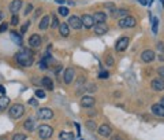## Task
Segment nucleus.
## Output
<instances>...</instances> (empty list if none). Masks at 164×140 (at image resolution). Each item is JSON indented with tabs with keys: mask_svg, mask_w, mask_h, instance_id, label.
Returning <instances> with one entry per match:
<instances>
[{
	"mask_svg": "<svg viewBox=\"0 0 164 140\" xmlns=\"http://www.w3.org/2000/svg\"><path fill=\"white\" fill-rule=\"evenodd\" d=\"M15 60L19 63L20 66H32L34 62V58H33V52L30 51L29 48H22L19 49L18 52L15 54Z\"/></svg>",
	"mask_w": 164,
	"mask_h": 140,
	"instance_id": "nucleus-1",
	"label": "nucleus"
},
{
	"mask_svg": "<svg viewBox=\"0 0 164 140\" xmlns=\"http://www.w3.org/2000/svg\"><path fill=\"white\" fill-rule=\"evenodd\" d=\"M18 23H19V17L15 14V15H13V19H11V25H13V26H17Z\"/></svg>",
	"mask_w": 164,
	"mask_h": 140,
	"instance_id": "nucleus-30",
	"label": "nucleus"
},
{
	"mask_svg": "<svg viewBox=\"0 0 164 140\" xmlns=\"http://www.w3.org/2000/svg\"><path fill=\"white\" fill-rule=\"evenodd\" d=\"M29 104H32V106H37V104H39V102H37L36 99H30V100H29Z\"/></svg>",
	"mask_w": 164,
	"mask_h": 140,
	"instance_id": "nucleus-40",
	"label": "nucleus"
},
{
	"mask_svg": "<svg viewBox=\"0 0 164 140\" xmlns=\"http://www.w3.org/2000/svg\"><path fill=\"white\" fill-rule=\"evenodd\" d=\"M59 32H60V36L67 37L70 34V26L67 23H60L59 25Z\"/></svg>",
	"mask_w": 164,
	"mask_h": 140,
	"instance_id": "nucleus-21",
	"label": "nucleus"
},
{
	"mask_svg": "<svg viewBox=\"0 0 164 140\" xmlns=\"http://www.w3.org/2000/svg\"><path fill=\"white\" fill-rule=\"evenodd\" d=\"M81 140H82V139H81Z\"/></svg>",
	"mask_w": 164,
	"mask_h": 140,
	"instance_id": "nucleus-52",
	"label": "nucleus"
},
{
	"mask_svg": "<svg viewBox=\"0 0 164 140\" xmlns=\"http://www.w3.org/2000/svg\"><path fill=\"white\" fill-rule=\"evenodd\" d=\"M52 115H54V111H52L51 109H48V107H43V109H40L39 113H37V117H39L40 119H49V118H52Z\"/></svg>",
	"mask_w": 164,
	"mask_h": 140,
	"instance_id": "nucleus-6",
	"label": "nucleus"
},
{
	"mask_svg": "<svg viewBox=\"0 0 164 140\" xmlns=\"http://www.w3.org/2000/svg\"><path fill=\"white\" fill-rule=\"evenodd\" d=\"M34 93H36V96L39 99H44L45 98V92L43 91V89H36V91H34Z\"/></svg>",
	"mask_w": 164,
	"mask_h": 140,
	"instance_id": "nucleus-29",
	"label": "nucleus"
},
{
	"mask_svg": "<svg viewBox=\"0 0 164 140\" xmlns=\"http://www.w3.org/2000/svg\"><path fill=\"white\" fill-rule=\"evenodd\" d=\"M29 25H30V22H25L23 23V26H22V29H20V33H26V30L29 29Z\"/></svg>",
	"mask_w": 164,
	"mask_h": 140,
	"instance_id": "nucleus-33",
	"label": "nucleus"
},
{
	"mask_svg": "<svg viewBox=\"0 0 164 140\" xmlns=\"http://www.w3.org/2000/svg\"><path fill=\"white\" fill-rule=\"evenodd\" d=\"M23 126H25V129L28 130V132H32V130H34L37 128V121L34 118H29L25 121Z\"/></svg>",
	"mask_w": 164,
	"mask_h": 140,
	"instance_id": "nucleus-12",
	"label": "nucleus"
},
{
	"mask_svg": "<svg viewBox=\"0 0 164 140\" xmlns=\"http://www.w3.org/2000/svg\"><path fill=\"white\" fill-rule=\"evenodd\" d=\"M23 114H25V107L22 104H15L10 109V115L13 118H20Z\"/></svg>",
	"mask_w": 164,
	"mask_h": 140,
	"instance_id": "nucleus-3",
	"label": "nucleus"
},
{
	"mask_svg": "<svg viewBox=\"0 0 164 140\" xmlns=\"http://www.w3.org/2000/svg\"><path fill=\"white\" fill-rule=\"evenodd\" d=\"M48 26H51V17L49 15H45L40 22V29L41 30H47Z\"/></svg>",
	"mask_w": 164,
	"mask_h": 140,
	"instance_id": "nucleus-20",
	"label": "nucleus"
},
{
	"mask_svg": "<svg viewBox=\"0 0 164 140\" xmlns=\"http://www.w3.org/2000/svg\"><path fill=\"white\" fill-rule=\"evenodd\" d=\"M32 10H33V6H32V4H28V7H26V10H25V15H28V14L30 13Z\"/></svg>",
	"mask_w": 164,
	"mask_h": 140,
	"instance_id": "nucleus-38",
	"label": "nucleus"
},
{
	"mask_svg": "<svg viewBox=\"0 0 164 140\" xmlns=\"http://www.w3.org/2000/svg\"><path fill=\"white\" fill-rule=\"evenodd\" d=\"M8 29V23L7 22H3L2 25H0V33H3V32H6Z\"/></svg>",
	"mask_w": 164,
	"mask_h": 140,
	"instance_id": "nucleus-34",
	"label": "nucleus"
},
{
	"mask_svg": "<svg viewBox=\"0 0 164 140\" xmlns=\"http://www.w3.org/2000/svg\"><path fill=\"white\" fill-rule=\"evenodd\" d=\"M136 23H137L136 18L126 15L125 18H122L121 21H119V26H121V28H134V26H136Z\"/></svg>",
	"mask_w": 164,
	"mask_h": 140,
	"instance_id": "nucleus-4",
	"label": "nucleus"
},
{
	"mask_svg": "<svg viewBox=\"0 0 164 140\" xmlns=\"http://www.w3.org/2000/svg\"><path fill=\"white\" fill-rule=\"evenodd\" d=\"M52 28H59V21H58L56 17H52V23H51Z\"/></svg>",
	"mask_w": 164,
	"mask_h": 140,
	"instance_id": "nucleus-32",
	"label": "nucleus"
},
{
	"mask_svg": "<svg viewBox=\"0 0 164 140\" xmlns=\"http://www.w3.org/2000/svg\"><path fill=\"white\" fill-rule=\"evenodd\" d=\"M160 104H162V106H163V107H164V98H163V99H162V103H160Z\"/></svg>",
	"mask_w": 164,
	"mask_h": 140,
	"instance_id": "nucleus-50",
	"label": "nucleus"
},
{
	"mask_svg": "<svg viewBox=\"0 0 164 140\" xmlns=\"http://www.w3.org/2000/svg\"><path fill=\"white\" fill-rule=\"evenodd\" d=\"M81 22H82V26H85L86 29H90L95 26V21H93V17L89 15V14H85V15H82L81 18Z\"/></svg>",
	"mask_w": 164,
	"mask_h": 140,
	"instance_id": "nucleus-7",
	"label": "nucleus"
},
{
	"mask_svg": "<svg viewBox=\"0 0 164 140\" xmlns=\"http://www.w3.org/2000/svg\"><path fill=\"white\" fill-rule=\"evenodd\" d=\"M3 17H4V15H3V13H2V11H0V21H2V19H3Z\"/></svg>",
	"mask_w": 164,
	"mask_h": 140,
	"instance_id": "nucleus-48",
	"label": "nucleus"
},
{
	"mask_svg": "<svg viewBox=\"0 0 164 140\" xmlns=\"http://www.w3.org/2000/svg\"><path fill=\"white\" fill-rule=\"evenodd\" d=\"M157 48L160 52H164V41H159L157 43Z\"/></svg>",
	"mask_w": 164,
	"mask_h": 140,
	"instance_id": "nucleus-36",
	"label": "nucleus"
},
{
	"mask_svg": "<svg viewBox=\"0 0 164 140\" xmlns=\"http://www.w3.org/2000/svg\"><path fill=\"white\" fill-rule=\"evenodd\" d=\"M99 133H100V136L107 138V136L111 135V128L108 126L107 124H102V125H100V128H99Z\"/></svg>",
	"mask_w": 164,
	"mask_h": 140,
	"instance_id": "nucleus-19",
	"label": "nucleus"
},
{
	"mask_svg": "<svg viewBox=\"0 0 164 140\" xmlns=\"http://www.w3.org/2000/svg\"><path fill=\"white\" fill-rule=\"evenodd\" d=\"M25 139H26V136L23 135V133H17L13 138V140H25Z\"/></svg>",
	"mask_w": 164,
	"mask_h": 140,
	"instance_id": "nucleus-31",
	"label": "nucleus"
},
{
	"mask_svg": "<svg viewBox=\"0 0 164 140\" xmlns=\"http://www.w3.org/2000/svg\"><path fill=\"white\" fill-rule=\"evenodd\" d=\"M140 3H141L142 6H149V4H152V0H138Z\"/></svg>",
	"mask_w": 164,
	"mask_h": 140,
	"instance_id": "nucleus-37",
	"label": "nucleus"
},
{
	"mask_svg": "<svg viewBox=\"0 0 164 140\" xmlns=\"http://www.w3.org/2000/svg\"><path fill=\"white\" fill-rule=\"evenodd\" d=\"M11 37H13V40H14V41H15L18 45L22 44V39H20V36H19L18 33H15V32H13V33H11Z\"/></svg>",
	"mask_w": 164,
	"mask_h": 140,
	"instance_id": "nucleus-26",
	"label": "nucleus"
},
{
	"mask_svg": "<svg viewBox=\"0 0 164 140\" xmlns=\"http://www.w3.org/2000/svg\"><path fill=\"white\" fill-rule=\"evenodd\" d=\"M55 2H56V3H59V4H63V3H64V0H55Z\"/></svg>",
	"mask_w": 164,
	"mask_h": 140,
	"instance_id": "nucleus-46",
	"label": "nucleus"
},
{
	"mask_svg": "<svg viewBox=\"0 0 164 140\" xmlns=\"http://www.w3.org/2000/svg\"><path fill=\"white\" fill-rule=\"evenodd\" d=\"M160 2H162V4H163V8H164V0H160Z\"/></svg>",
	"mask_w": 164,
	"mask_h": 140,
	"instance_id": "nucleus-51",
	"label": "nucleus"
},
{
	"mask_svg": "<svg viewBox=\"0 0 164 140\" xmlns=\"http://www.w3.org/2000/svg\"><path fill=\"white\" fill-rule=\"evenodd\" d=\"M105 62H107V65H112V63H114V60H112V56H111V55H110V56H108L107 58V60H105Z\"/></svg>",
	"mask_w": 164,
	"mask_h": 140,
	"instance_id": "nucleus-41",
	"label": "nucleus"
},
{
	"mask_svg": "<svg viewBox=\"0 0 164 140\" xmlns=\"http://www.w3.org/2000/svg\"><path fill=\"white\" fill-rule=\"evenodd\" d=\"M0 93H2V95H4L6 93V88L3 85H0Z\"/></svg>",
	"mask_w": 164,
	"mask_h": 140,
	"instance_id": "nucleus-44",
	"label": "nucleus"
},
{
	"mask_svg": "<svg viewBox=\"0 0 164 140\" xmlns=\"http://www.w3.org/2000/svg\"><path fill=\"white\" fill-rule=\"evenodd\" d=\"M22 7V0H13L10 4V11L13 14H17Z\"/></svg>",
	"mask_w": 164,
	"mask_h": 140,
	"instance_id": "nucleus-17",
	"label": "nucleus"
},
{
	"mask_svg": "<svg viewBox=\"0 0 164 140\" xmlns=\"http://www.w3.org/2000/svg\"><path fill=\"white\" fill-rule=\"evenodd\" d=\"M141 59L145 63L152 62V60H155V52L151 51V49H146V51H144L142 54H141Z\"/></svg>",
	"mask_w": 164,
	"mask_h": 140,
	"instance_id": "nucleus-9",
	"label": "nucleus"
},
{
	"mask_svg": "<svg viewBox=\"0 0 164 140\" xmlns=\"http://www.w3.org/2000/svg\"><path fill=\"white\" fill-rule=\"evenodd\" d=\"M69 26H71L73 29H81L82 28V22H81V18H78V17H75V15H73V17H70L69 18V23H67Z\"/></svg>",
	"mask_w": 164,
	"mask_h": 140,
	"instance_id": "nucleus-8",
	"label": "nucleus"
},
{
	"mask_svg": "<svg viewBox=\"0 0 164 140\" xmlns=\"http://www.w3.org/2000/svg\"><path fill=\"white\" fill-rule=\"evenodd\" d=\"M152 88H153L155 91H163L164 80L163 78H155V80H152Z\"/></svg>",
	"mask_w": 164,
	"mask_h": 140,
	"instance_id": "nucleus-13",
	"label": "nucleus"
},
{
	"mask_svg": "<svg viewBox=\"0 0 164 140\" xmlns=\"http://www.w3.org/2000/svg\"><path fill=\"white\" fill-rule=\"evenodd\" d=\"M157 26H159V19H153V33H157Z\"/></svg>",
	"mask_w": 164,
	"mask_h": 140,
	"instance_id": "nucleus-35",
	"label": "nucleus"
},
{
	"mask_svg": "<svg viewBox=\"0 0 164 140\" xmlns=\"http://www.w3.org/2000/svg\"><path fill=\"white\" fill-rule=\"evenodd\" d=\"M111 140H123V138L121 135H115V136H112V139Z\"/></svg>",
	"mask_w": 164,
	"mask_h": 140,
	"instance_id": "nucleus-43",
	"label": "nucleus"
},
{
	"mask_svg": "<svg viewBox=\"0 0 164 140\" xmlns=\"http://www.w3.org/2000/svg\"><path fill=\"white\" fill-rule=\"evenodd\" d=\"M41 84H43L47 89H54V83H52V80L49 77H44L43 80H41Z\"/></svg>",
	"mask_w": 164,
	"mask_h": 140,
	"instance_id": "nucleus-22",
	"label": "nucleus"
},
{
	"mask_svg": "<svg viewBox=\"0 0 164 140\" xmlns=\"http://www.w3.org/2000/svg\"><path fill=\"white\" fill-rule=\"evenodd\" d=\"M0 140H7V138L6 136H0Z\"/></svg>",
	"mask_w": 164,
	"mask_h": 140,
	"instance_id": "nucleus-47",
	"label": "nucleus"
},
{
	"mask_svg": "<svg viewBox=\"0 0 164 140\" xmlns=\"http://www.w3.org/2000/svg\"><path fill=\"white\" fill-rule=\"evenodd\" d=\"M81 106L86 107V109L93 107L95 106V98H92V96H84V98L81 99Z\"/></svg>",
	"mask_w": 164,
	"mask_h": 140,
	"instance_id": "nucleus-11",
	"label": "nucleus"
},
{
	"mask_svg": "<svg viewBox=\"0 0 164 140\" xmlns=\"http://www.w3.org/2000/svg\"><path fill=\"white\" fill-rule=\"evenodd\" d=\"M8 103H10V99L7 96H2L0 98V110H4L8 106Z\"/></svg>",
	"mask_w": 164,
	"mask_h": 140,
	"instance_id": "nucleus-25",
	"label": "nucleus"
},
{
	"mask_svg": "<svg viewBox=\"0 0 164 140\" xmlns=\"http://www.w3.org/2000/svg\"><path fill=\"white\" fill-rule=\"evenodd\" d=\"M122 15H127V11H126L125 8H121V10L114 8L112 10V17L114 18H118V17H122Z\"/></svg>",
	"mask_w": 164,
	"mask_h": 140,
	"instance_id": "nucleus-24",
	"label": "nucleus"
},
{
	"mask_svg": "<svg viewBox=\"0 0 164 140\" xmlns=\"http://www.w3.org/2000/svg\"><path fill=\"white\" fill-rule=\"evenodd\" d=\"M159 60H162V62H164V56H159Z\"/></svg>",
	"mask_w": 164,
	"mask_h": 140,
	"instance_id": "nucleus-49",
	"label": "nucleus"
},
{
	"mask_svg": "<svg viewBox=\"0 0 164 140\" xmlns=\"http://www.w3.org/2000/svg\"><path fill=\"white\" fill-rule=\"evenodd\" d=\"M60 140H74V135L71 132H60L59 133Z\"/></svg>",
	"mask_w": 164,
	"mask_h": 140,
	"instance_id": "nucleus-23",
	"label": "nucleus"
},
{
	"mask_svg": "<svg viewBox=\"0 0 164 140\" xmlns=\"http://www.w3.org/2000/svg\"><path fill=\"white\" fill-rule=\"evenodd\" d=\"M93 21H95V25H97V23H105V21H107V14L105 13L93 14Z\"/></svg>",
	"mask_w": 164,
	"mask_h": 140,
	"instance_id": "nucleus-14",
	"label": "nucleus"
},
{
	"mask_svg": "<svg viewBox=\"0 0 164 140\" xmlns=\"http://www.w3.org/2000/svg\"><path fill=\"white\" fill-rule=\"evenodd\" d=\"M40 69H43V70L47 69V63L44 62V60H41V62H40Z\"/></svg>",
	"mask_w": 164,
	"mask_h": 140,
	"instance_id": "nucleus-42",
	"label": "nucleus"
},
{
	"mask_svg": "<svg viewBox=\"0 0 164 140\" xmlns=\"http://www.w3.org/2000/svg\"><path fill=\"white\" fill-rule=\"evenodd\" d=\"M127 45H129V37L127 36H122L121 39L116 41L115 48H116V51L118 52H122V51H125V49L127 48Z\"/></svg>",
	"mask_w": 164,
	"mask_h": 140,
	"instance_id": "nucleus-5",
	"label": "nucleus"
},
{
	"mask_svg": "<svg viewBox=\"0 0 164 140\" xmlns=\"http://www.w3.org/2000/svg\"><path fill=\"white\" fill-rule=\"evenodd\" d=\"M86 128H88L89 130H93V132L97 129V126H96L95 121H88V122H86Z\"/></svg>",
	"mask_w": 164,
	"mask_h": 140,
	"instance_id": "nucleus-27",
	"label": "nucleus"
},
{
	"mask_svg": "<svg viewBox=\"0 0 164 140\" xmlns=\"http://www.w3.org/2000/svg\"><path fill=\"white\" fill-rule=\"evenodd\" d=\"M29 45L33 47V48H39L41 45V36H39V34H32L30 39H29Z\"/></svg>",
	"mask_w": 164,
	"mask_h": 140,
	"instance_id": "nucleus-10",
	"label": "nucleus"
},
{
	"mask_svg": "<svg viewBox=\"0 0 164 140\" xmlns=\"http://www.w3.org/2000/svg\"><path fill=\"white\" fill-rule=\"evenodd\" d=\"M74 80V69L69 68L64 72V83L66 84H71V81Z\"/></svg>",
	"mask_w": 164,
	"mask_h": 140,
	"instance_id": "nucleus-16",
	"label": "nucleus"
},
{
	"mask_svg": "<svg viewBox=\"0 0 164 140\" xmlns=\"http://www.w3.org/2000/svg\"><path fill=\"white\" fill-rule=\"evenodd\" d=\"M52 133H54V129H52V126H49V125H41L39 128V136L43 140L49 139L52 136Z\"/></svg>",
	"mask_w": 164,
	"mask_h": 140,
	"instance_id": "nucleus-2",
	"label": "nucleus"
},
{
	"mask_svg": "<svg viewBox=\"0 0 164 140\" xmlns=\"http://www.w3.org/2000/svg\"><path fill=\"white\" fill-rule=\"evenodd\" d=\"M58 13H59L62 17H67V15H69V8H66V7H59Z\"/></svg>",
	"mask_w": 164,
	"mask_h": 140,
	"instance_id": "nucleus-28",
	"label": "nucleus"
},
{
	"mask_svg": "<svg viewBox=\"0 0 164 140\" xmlns=\"http://www.w3.org/2000/svg\"><path fill=\"white\" fill-rule=\"evenodd\" d=\"M108 32V26L105 25V23H97V25L95 26V33L97 34V36H102L104 33H107Z\"/></svg>",
	"mask_w": 164,
	"mask_h": 140,
	"instance_id": "nucleus-15",
	"label": "nucleus"
},
{
	"mask_svg": "<svg viewBox=\"0 0 164 140\" xmlns=\"http://www.w3.org/2000/svg\"><path fill=\"white\" fill-rule=\"evenodd\" d=\"M152 111H153L155 115L157 117H164V107L160 103H156L152 106Z\"/></svg>",
	"mask_w": 164,
	"mask_h": 140,
	"instance_id": "nucleus-18",
	"label": "nucleus"
},
{
	"mask_svg": "<svg viewBox=\"0 0 164 140\" xmlns=\"http://www.w3.org/2000/svg\"><path fill=\"white\" fill-rule=\"evenodd\" d=\"M100 77H101V78H102V77H108V73H101Z\"/></svg>",
	"mask_w": 164,
	"mask_h": 140,
	"instance_id": "nucleus-45",
	"label": "nucleus"
},
{
	"mask_svg": "<svg viewBox=\"0 0 164 140\" xmlns=\"http://www.w3.org/2000/svg\"><path fill=\"white\" fill-rule=\"evenodd\" d=\"M157 73H159L160 77L164 78V68H159V69H157Z\"/></svg>",
	"mask_w": 164,
	"mask_h": 140,
	"instance_id": "nucleus-39",
	"label": "nucleus"
}]
</instances>
